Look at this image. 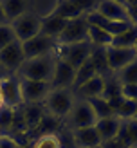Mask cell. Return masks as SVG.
Masks as SVG:
<instances>
[{"instance_id": "obj_1", "label": "cell", "mask_w": 137, "mask_h": 148, "mask_svg": "<svg viewBox=\"0 0 137 148\" xmlns=\"http://www.w3.org/2000/svg\"><path fill=\"white\" fill-rule=\"evenodd\" d=\"M56 60H58L56 53L25 60L24 65L20 67V71L16 72V76L24 78V79H34V81H45V83H50Z\"/></svg>"}, {"instance_id": "obj_2", "label": "cell", "mask_w": 137, "mask_h": 148, "mask_svg": "<svg viewBox=\"0 0 137 148\" xmlns=\"http://www.w3.org/2000/svg\"><path fill=\"white\" fill-rule=\"evenodd\" d=\"M74 101H76V96L72 88H52L49 92L47 99L43 101V107H45V112L50 117L63 121L67 117V114L70 112Z\"/></svg>"}, {"instance_id": "obj_3", "label": "cell", "mask_w": 137, "mask_h": 148, "mask_svg": "<svg viewBox=\"0 0 137 148\" xmlns=\"http://www.w3.org/2000/svg\"><path fill=\"white\" fill-rule=\"evenodd\" d=\"M96 114L90 107L89 101L85 99H78L74 101L70 112L67 114V117L61 121V127H65L67 130H79V128H87V127H94L96 125Z\"/></svg>"}, {"instance_id": "obj_4", "label": "cell", "mask_w": 137, "mask_h": 148, "mask_svg": "<svg viewBox=\"0 0 137 148\" xmlns=\"http://www.w3.org/2000/svg\"><path fill=\"white\" fill-rule=\"evenodd\" d=\"M92 43L87 42H79V43H72V45H58L56 54L60 60H63L65 63H69L74 71H78L81 65L90 58L92 54Z\"/></svg>"}, {"instance_id": "obj_5", "label": "cell", "mask_w": 137, "mask_h": 148, "mask_svg": "<svg viewBox=\"0 0 137 148\" xmlns=\"http://www.w3.org/2000/svg\"><path fill=\"white\" fill-rule=\"evenodd\" d=\"M87 36H89V22H87V14H83L79 18L69 20L56 42L58 45H72V43L87 42Z\"/></svg>"}, {"instance_id": "obj_6", "label": "cell", "mask_w": 137, "mask_h": 148, "mask_svg": "<svg viewBox=\"0 0 137 148\" xmlns=\"http://www.w3.org/2000/svg\"><path fill=\"white\" fill-rule=\"evenodd\" d=\"M11 27L14 31L16 40L24 43V42H27V40H31V38H34V36L40 34V31H42V20L36 18L33 13L27 11L25 14H22L20 18L11 22Z\"/></svg>"}, {"instance_id": "obj_7", "label": "cell", "mask_w": 137, "mask_h": 148, "mask_svg": "<svg viewBox=\"0 0 137 148\" xmlns=\"http://www.w3.org/2000/svg\"><path fill=\"white\" fill-rule=\"evenodd\" d=\"M20 88H22V99H24V105L43 103L47 99L49 92L52 90L50 83H45V81H34V79H24V78H20Z\"/></svg>"}, {"instance_id": "obj_8", "label": "cell", "mask_w": 137, "mask_h": 148, "mask_svg": "<svg viewBox=\"0 0 137 148\" xmlns=\"http://www.w3.org/2000/svg\"><path fill=\"white\" fill-rule=\"evenodd\" d=\"M0 98H2V107H7V108H18L24 105L20 78L16 74L7 76L5 79L0 81Z\"/></svg>"}, {"instance_id": "obj_9", "label": "cell", "mask_w": 137, "mask_h": 148, "mask_svg": "<svg viewBox=\"0 0 137 148\" xmlns=\"http://www.w3.org/2000/svg\"><path fill=\"white\" fill-rule=\"evenodd\" d=\"M22 47H24L25 60H31V58H38V56H45V54H50V53H56L58 42L54 38H49V36L40 33L38 36L24 42Z\"/></svg>"}, {"instance_id": "obj_10", "label": "cell", "mask_w": 137, "mask_h": 148, "mask_svg": "<svg viewBox=\"0 0 137 148\" xmlns=\"http://www.w3.org/2000/svg\"><path fill=\"white\" fill-rule=\"evenodd\" d=\"M24 62H25L24 47H22V42H18V40L0 51V65H2L11 76L20 71V67L24 65Z\"/></svg>"}, {"instance_id": "obj_11", "label": "cell", "mask_w": 137, "mask_h": 148, "mask_svg": "<svg viewBox=\"0 0 137 148\" xmlns=\"http://www.w3.org/2000/svg\"><path fill=\"white\" fill-rule=\"evenodd\" d=\"M106 63H108V71L112 74L119 72L121 69H125L128 63H132L135 58H137V53L135 49H123V47H106Z\"/></svg>"}, {"instance_id": "obj_12", "label": "cell", "mask_w": 137, "mask_h": 148, "mask_svg": "<svg viewBox=\"0 0 137 148\" xmlns=\"http://www.w3.org/2000/svg\"><path fill=\"white\" fill-rule=\"evenodd\" d=\"M96 13H99L106 20L128 24V16H126V9H125L123 0H99Z\"/></svg>"}, {"instance_id": "obj_13", "label": "cell", "mask_w": 137, "mask_h": 148, "mask_svg": "<svg viewBox=\"0 0 137 148\" xmlns=\"http://www.w3.org/2000/svg\"><path fill=\"white\" fill-rule=\"evenodd\" d=\"M76 79V71L70 67L69 63L58 58L52 72V79H50V87L52 88H72Z\"/></svg>"}, {"instance_id": "obj_14", "label": "cell", "mask_w": 137, "mask_h": 148, "mask_svg": "<svg viewBox=\"0 0 137 148\" xmlns=\"http://www.w3.org/2000/svg\"><path fill=\"white\" fill-rule=\"evenodd\" d=\"M121 125H123V121L117 116H110V117H105V119H97L94 127H96V132H97V136L101 139V145L117 137L119 130H121Z\"/></svg>"}, {"instance_id": "obj_15", "label": "cell", "mask_w": 137, "mask_h": 148, "mask_svg": "<svg viewBox=\"0 0 137 148\" xmlns=\"http://www.w3.org/2000/svg\"><path fill=\"white\" fill-rule=\"evenodd\" d=\"M87 22H89L90 25H96V27H99V29H103V31L108 33L110 36H117V34H121V33H125L126 29L130 27V24L106 20V18H103V16H101L99 13H96V11H92V13L87 14Z\"/></svg>"}, {"instance_id": "obj_16", "label": "cell", "mask_w": 137, "mask_h": 148, "mask_svg": "<svg viewBox=\"0 0 137 148\" xmlns=\"http://www.w3.org/2000/svg\"><path fill=\"white\" fill-rule=\"evenodd\" d=\"M103 88H105V78L96 74L94 78H90L87 83H83L81 87H78L74 90V96L78 99H85L89 101L92 98H101V94H103Z\"/></svg>"}, {"instance_id": "obj_17", "label": "cell", "mask_w": 137, "mask_h": 148, "mask_svg": "<svg viewBox=\"0 0 137 148\" xmlns=\"http://www.w3.org/2000/svg\"><path fill=\"white\" fill-rule=\"evenodd\" d=\"M45 107L43 103H34V105H22V116H24V123L27 127V134L33 132L38 125L42 123V119L45 117Z\"/></svg>"}, {"instance_id": "obj_18", "label": "cell", "mask_w": 137, "mask_h": 148, "mask_svg": "<svg viewBox=\"0 0 137 148\" xmlns=\"http://www.w3.org/2000/svg\"><path fill=\"white\" fill-rule=\"evenodd\" d=\"M74 137L76 148H97L101 146V139L96 132V127H87L79 130H70Z\"/></svg>"}, {"instance_id": "obj_19", "label": "cell", "mask_w": 137, "mask_h": 148, "mask_svg": "<svg viewBox=\"0 0 137 148\" xmlns=\"http://www.w3.org/2000/svg\"><path fill=\"white\" fill-rule=\"evenodd\" d=\"M0 4L9 24L29 11V0H0Z\"/></svg>"}, {"instance_id": "obj_20", "label": "cell", "mask_w": 137, "mask_h": 148, "mask_svg": "<svg viewBox=\"0 0 137 148\" xmlns=\"http://www.w3.org/2000/svg\"><path fill=\"white\" fill-rule=\"evenodd\" d=\"M58 0H29V13H33L36 18L47 20L56 13Z\"/></svg>"}, {"instance_id": "obj_21", "label": "cell", "mask_w": 137, "mask_h": 148, "mask_svg": "<svg viewBox=\"0 0 137 148\" xmlns=\"http://www.w3.org/2000/svg\"><path fill=\"white\" fill-rule=\"evenodd\" d=\"M60 128H61V121H58V119H54V117H50L49 114H45V117L42 119V123H40L33 132H29L27 137H29V141H34V139L40 137V136L56 134Z\"/></svg>"}, {"instance_id": "obj_22", "label": "cell", "mask_w": 137, "mask_h": 148, "mask_svg": "<svg viewBox=\"0 0 137 148\" xmlns=\"http://www.w3.org/2000/svg\"><path fill=\"white\" fill-rule=\"evenodd\" d=\"M54 14L60 18H65V20H74V18L83 16L85 13L81 11L78 0H58V7H56Z\"/></svg>"}, {"instance_id": "obj_23", "label": "cell", "mask_w": 137, "mask_h": 148, "mask_svg": "<svg viewBox=\"0 0 137 148\" xmlns=\"http://www.w3.org/2000/svg\"><path fill=\"white\" fill-rule=\"evenodd\" d=\"M67 22H69V20L60 18V16H56V14H52V16H49L47 20H42V31H40V33L45 34V36H49V38L58 40V36L63 33V29H65V25H67Z\"/></svg>"}, {"instance_id": "obj_24", "label": "cell", "mask_w": 137, "mask_h": 148, "mask_svg": "<svg viewBox=\"0 0 137 148\" xmlns=\"http://www.w3.org/2000/svg\"><path fill=\"white\" fill-rule=\"evenodd\" d=\"M117 137L123 141V145L126 148H137V121L135 119L123 121Z\"/></svg>"}, {"instance_id": "obj_25", "label": "cell", "mask_w": 137, "mask_h": 148, "mask_svg": "<svg viewBox=\"0 0 137 148\" xmlns=\"http://www.w3.org/2000/svg\"><path fill=\"white\" fill-rule=\"evenodd\" d=\"M90 62L94 65V69H96V72L99 74V76H110V71H108V63H106V51L105 47H94L92 49V54H90Z\"/></svg>"}, {"instance_id": "obj_26", "label": "cell", "mask_w": 137, "mask_h": 148, "mask_svg": "<svg viewBox=\"0 0 137 148\" xmlns=\"http://www.w3.org/2000/svg\"><path fill=\"white\" fill-rule=\"evenodd\" d=\"M87 40L92 43V47H110L112 45V40L114 36H110L108 33H105L103 29H99L96 25H90L89 24V36H87Z\"/></svg>"}, {"instance_id": "obj_27", "label": "cell", "mask_w": 137, "mask_h": 148, "mask_svg": "<svg viewBox=\"0 0 137 148\" xmlns=\"http://www.w3.org/2000/svg\"><path fill=\"white\" fill-rule=\"evenodd\" d=\"M137 43V27L130 25L125 33H121L117 36H114L112 47H123V49H132Z\"/></svg>"}, {"instance_id": "obj_28", "label": "cell", "mask_w": 137, "mask_h": 148, "mask_svg": "<svg viewBox=\"0 0 137 148\" xmlns=\"http://www.w3.org/2000/svg\"><path fill=\"white\" fill-rule=\"evenodd\" d=\"M114 76L117 78V81L121 85H137V58L132 63H128L125 69L115 72Z\"/></svg>"}, {"instance_id": "obj_29", "label": "cell", "mask_w": 137, "mask_h": 148, "mask_svg": "<svg viewBox=\"0 0 137 148\" xmlns=\"http://www.w3.org/2000/svg\"><path fill=\"white\" fill-rule=\"evenodd\" d=\"M96 69H94V65H92V62H90V58L87 60L81 67H79L78 71H76V79H74V87H72V90H76L78 87H81L83 83H87L90 78H94L96 76Z\"/></svg>"}, {"instance_id": "obj_30", "label": "cell", "mask_w": 137, "mask_h": 148, "mask_svg": "<svg viewBox=\"0 0 137 148\" xmlns=\"http://www.w3.org/2000/svg\"><path fill=\"white\" fill-rule=\"evenodd\" d=\"M90 107L94 110V114H96V119H105V117H110L114 116V108L110 107V103L103 98H92L89 99Z\"/></svg>"}, {"instance_id": "obj_31", "label": "cell", "mask_w": 137, "mask_h": 148, "mask_svg": "<svg viewBox=\"0 0 137 148\" xmlns=\"http://www.w3.org/2000/svg\"><path fill=\"white\" fill-rule=\"evenodd\" d=\"M135 112H137V103L135 101H128V99H123L119 105L114 108V116H117L121 121L134 119Z\"/></svg>"}, {"instance_id": "obj_32", "label": "cell", "mask_w": 137, "mask_h": 148, "mask_svg": "<svg viewBox=\"0 0 137 148\" xmlns=\"http://www.w3.org/2000/svg\"><path fill=\"white\" fill-rule=\"evenodd\" d=\"M31 145H33V148H61L58 132L56 134H47V136L36 137L34 141H31Z\"/></svg>"}, {"instance_id": "obj_33", "label": "cell", "mask_w": 137, "mask_h": 148, "mask_svg": "<svg viewBox=\"0 0 137 148\" xmlns=\"http://www.w3.org/2000/svg\"><path fill=\"white\" fill-rule=\"evenodd\" d=\"M13 116H14V108L0 107V136H9L13 127Z\"/></svg>"}, {"instance_id": "obj_34", "label": "cell", "mask_w": 137, "mask_h": 148, "mask_svg": "<svg viewBox=\"0 0 137 148\" xmlns=\"http://www.w3.org/2000/svg\"><path fill=\"white\" fill-rule=\"evenodd\" d=\"M13 42H16V36H14V31H13L11 24L0 25V51L5 49L7 45H11Z\"/></svg>"}, {"instance_id": "obj_35", "label": "cell", "mask_w": 137, "mask_h": 148, "mask_svg": "<svg viewBox=\"0 0 137 148\" xmlns=\"http://www.w3.org/2000/svg\"><path fill=\"white\" fill-rule=\"evenodd\" d=\"M123 4H125V9H126L128 24L137 27V2H134V0H123Z\"/></svg>"}, {"instance_id": "obj_36", "label": "cell", "mask_w": 137, "mask_h": 148, "mask_svg": "<svg viewBox=\"0 0 137 148\" xmlns=\"http://www.w3.org/2000/svg\"><path fill=\"white\" fill-rule=\"evenodd\" d=\"M58 137H60L61 148H76L74 137H72V132H70V130H67L65 127H61L60 130H58Z\"/></svg>"}, {"instance_id": "obj_37", "label": "cell", "mask_w": 137, "mask_h": 148, "mask_svg": "<svg viewBox=\"0 0 137 148\" xmlns=\"http://www.w3.org/2000/svg\"><path fill=\"white\" fill-rule=\"evenodd\" d=\"M121 96L123 99L137 103V85H121Z\"/></svg>"}, {"instance_id": "obj_38", "label": "cell", "mask_w": 137, "mask_h": 148, "mask_svg": "<svg viewBox=\"0 0 137 148\" xmlns=\"http://www.w3.org/2000/svg\"><path fill=\"white\" fill-rule=\"evenodd\" d=\"M0 148H18V145L7 136H0Z\"/></svg>"}, {"instance_id": "obj_39", "label": "cell", "mask_w": 137, "mask_h": 148, "mask_svg": "<svg viewBox=\"0 0 137 148\" xmlns=\"http://www.w3.org/2000/svg\"><path fill=\"white\" fill-rule=\"evenodd\" d=\"M101 148H126V146L123 145V141H121L119 137H115V139H112V141L103 143V145H101Z\"/></svg>"}, {"instance_id": "obj_40", "label": "cell", "mask_w": 137, "mask_h": 148, "mask_svg": "<svg viewBox=\"0 0 137 148\" xmlns=\"http://www.w3.org/2000/svg\"><path fill=\"white\" fill-rule=\"evenodd\" d=\"M5 24H9L5 18V14H4V9H2V4H0V25H5Z\"/></svg>"}, {"instance_id": "obj_41", "label": "cell", "mask_w": 137, "mask_h": 148, "mask_svg": "<svg viewBox=\"0 0 137 148\" xmlns=\"http://www.w3.org/2000/svg\"><path fill=\"white\" fill-rule=\"evenodd\" d=\"M7 76H11V74L7 72V71H5V69L2 67V65H0V81H2V79H5Z\"/></svg>"}, {"instance_id": "obj_42", "label": "cell", "mask_w": 137, "mask_h": 148, "mask_svg": "<svg viewBox=\"0 0 137 148\" xmlns=\"http://www.w3.org/2000/svg\"><path fill=\"white\" fill-rule=\"evenodd\" d=\"M18 148H33V145L29 143V145H25V146H18Z\"/></svg>"}, {"instance_id": "obj_43", "label": "cell", "mask_w": 137, "mask_h": 148, "mask_svg": "<svg viewBox=\"0 0 137 148\" xmlns=\"http://www.w3.org/2000/svg\"><path fill=\"white\" fill-rule=\"evenodd\" d=\"M134 119H135V121H137V112H135V116H134Z\"/></svg>"}, {"instance_id": "obj_44", "label": "cell", "mask_w": 137, "mask_h": 148, "mask_svg": "<svg viewBox=\"0 0 137 148\" xmlns=\"http://www.w3.org/2000/svg\"><path fill=\"white\" fill-rule=\"evenodd\" d=\"M134 49H135V53H137V43H135V45H134Z\"/></svg>"}, {"instance_id": "obj_45", "label": "cell", "mask_w": 137, "mask_h": 148, "mask_svg": "<svg viewBox=\"0 0 137 148\" xmlns=\"http://www.w3.org/2000/svg\"><path fill=\"white\" fill-rule=\"evenodd\" d=\"M0 107H2V98H0Z\"/></svg>"}, {"instance_id": "obj_46", "label": "cell", "mask_w": 137, "mask_h": 148, "mask_svg": "<svg viewBox=\"0 0 137 148\" xmlns=\"http://www.w3.org/2000/svg\"><path fill=\"white\" fill-rule=\"evenodd\" d=\"M97 148H101V146H97Z\"/></svg>"}]
</instances>
